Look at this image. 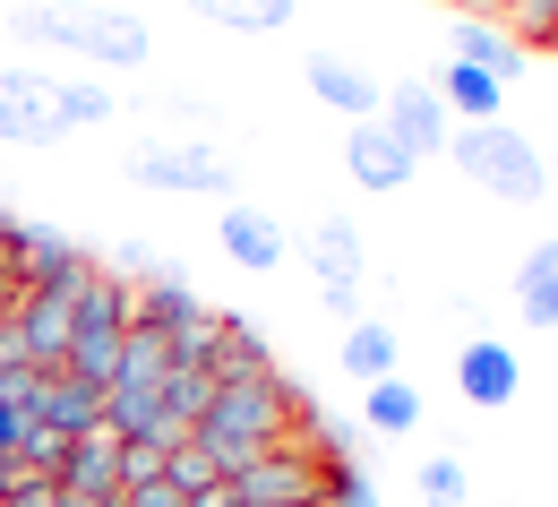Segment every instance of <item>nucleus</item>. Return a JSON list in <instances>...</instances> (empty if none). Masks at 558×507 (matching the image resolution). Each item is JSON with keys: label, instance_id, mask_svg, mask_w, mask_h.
I'll return each mask as SVG.
<instances>
[{"label": "nucleus", "instance_id": "1", "mask_svg": "<svg viewBox=\"0 0 558 507\" xmlns=\"http://www.w3.org/2000/svg\"><path fill=\"white\" fill-rule=\"evenodd\" d=\"M310 396L292 387V378H241V387H215V405H207V422H198V456H207L215 473L232 482L250 456H267L276 438H310Z\"/></svg>", "mask_w": 558, "mask_h": 507}, {"label": "nucleus", "instance_id": "2", "mask_svg": "<svg viewBox=\"0 0 558 507\" xmlns=\"http://www.w3.org/2000/svg\"><path fill=\"white\" fill-rule=\"evenodd\" d=\"M17 35L26 44H61L77 61H95V70H146V52H155L146 17L104 9V0H35V9H17Z\"/></svg>", "mask_w": 558, "mask_h": 507}, {"label": "nucleus", "instance_id": "3", "mask_svg": "<svg viewBox=\"0 0 558 507\" xmlns=\"http://www.w3.org/2000/svg\"><path fill=\"white\" fill-rule=\"evenodd\" d=\"M447 155H456L464 181H482L489 198H507V207H533L550 190V155L524 138V130H507V121H464L447 138Z\"/></svg>", "mask_w": 558, "mask_h": 507}, {"label": "nucleus", "instance_id": "4", "mask_svg": "<svg viewBox=\"0 0 558 507\" xmlns=\"http://www.w3.org/2000/svg\"><path fill=\"white\" fill-rule=\"evenodd\" d=\"M232 491H241V507H318L327 456H318L310 438H276L267 456H250V464L232 473Z\"/></svg>", "mask_w": 558, "mask_h": 507}, {"label": "nucleus", "instance_id": "5", "mask_svg": "<svg viewBox=\"0 0 558 507\" xmlns=\"http://www.w3.org/2000/svg\"><path fill=\"white\" fill-rule=\"evenodd\" d=\"M130 181H146V190H190V198H215V190H232V164H223L207 138H146V146H130Z\"/></svg>", "mask_w": 558, "mask_h": 507}, {"label": "nucleus", "instance_id": "6", "mask_svg": "<svg viewBox=\"0 0 558 507\" xmlns=\"http://www.w3.org/2000/svg\"><path fill=\"white\" fill-rule=\"evenodd\" d=\"M310 276L327 292L336 318H361V276H369V250H361V224L352 216H327L318 241H310Z\"/></svg>", "mask_w": 558, "mask_h": 507}, {"label": "nucleus", "instance_id": "7", "mask_svg": "<svg viewBox=\"0 0 558 507\" xmlns=\"http://www.w3.org/2000/svg\"><path fill=\"white\" fill-rule=\"evenodd\" d=\"M52 138H70V121L52 104V77L0 70V146H52Z\"/></svg>", "mask_w": 558, "mask_h": 507}, {"label": "nucleus", "instance_id": "8", "mask_svg": "<svg viewBox=\"0 0 558 507\" xmlns=\"http://www.w3.org/2000/svg\"><path fill=\"white\" fill-rule=\"evenodd\" d=\"M387 138L404 146L413 164H429V155H447V138H456V121H447V104H438V86H429V77H404V86H396V104H387Z\"/></svg>", "mask_w": 558, "mask_h": 507}, {"label": "nucleus", "instance_id": "9", "mask_svg": "<svg viewBox=\"0 0 558 507\" xmlns=\"http://www.w3.org/2000/svg\"><path fill=\"white\" fill-rule=\"evenodd\" d=\"M456 378H464V405H515V387H524V370H515V345H498V336H473L464 353H456Z\"/></svg>", "mask_w": 558, "mask_h": 507}, {"label": "nucleus", "instance_id": "10", "mask_svg": "<svg viewBox=\"0 0 558 507\" xmlns=\"http://www.w3.org/2000/svg\"><path fill=\"white\" fill-rule=\"evenodd\" d=\"M26 413H35V422H52L61 438H86V431H104V387H86V378H70V370H44Z\"/></svg>", "mask_w": 558, "mask_h": 507}, {"label": "nucleus", "instance_id": "11", "mask_svg": "<svg viewBox=\"0 0 558 507\" xmlns=\"http://www.w3.org/2000/svg\"><path fill=\"white\" fill-rule=\"evenodd\" d=\"M344 172L361 181V190H404L421 164L404 155V146L387 138V121H352V138H344Z\"/></svg>", "mask_w": 558, "mask_h": 507}, {"label": "nucleus", "instance_id": "12", "mask_svg": "<svg viewBox=\"0 0 558 507\" xmlns=\"http://www.w3.org/2000/svg\"><path fill=\"white\" fill-rule=\"evenodd\" d=\"M61 491H77V499H95V507H112V499H121V438H112V431L70 438V456H61Z\"/></svg>", "mask_w": 558, "mask_h": 507}, {"label": "nucleus", "instance_id": "13", "mask_svg": "<svg viewBox=\"0 0 558 507\" xmlns=\"http://www.w3.org/2000/svg\"><path fill=\"white\" fill-rule=\"evenodd\" d=\"M301 70H310V86H318V104H336V112H352V121H378V104H387V95H378V77L361 70V61H344V52H327V44H318Z\"/></svg>", "mask_w": 558, "mask_h": 507}, {"label": "nucleus", "instance_id": "14", "mask_svg": "<svg viewBox=\"0 0 558 507\" xmlns=\"http://www.w3.org/2000/svg\"><path fill=\"white\" fill-rule=\"evenodd\" d=\"M207 378H215V387H241V378H276V362H267V336H258V318L223 310V327H215V353H207Z\"/></svg>", "mask_w": 558, "mask_h": 507}, {"label": "nucleus", "instance_id": "15", "mask_svg": "<svg viewBox=\"0 0 558 507\" xmlns=\"http://www.w3.org/2000/svg\"><path fill=\"white\" fill-rule=\"evenodd\" d=\"M198 310H207V301L181 285L172 267H155V276H146V285L130 292V327H146V336H181V327H190Z\"/></svg>", "mask_w": 558, "mask_h": 507}, {"label": "nucleus", "instance_id": "16", "mask_svg": "<svg viewBox=\"0 0 558 507\" xmlns=\"http://www.w3.org/2000/svg\"><path fill=\"white\" fill-rule=\"evenodd\" d=\"M456 61H464V70H482V77H498V86H515V77H533V52H524L515 35H498V26H482V17H464V26H456Z\"/></svg>", "mask_w": 558, "mask_h": 507}, {"label": "nucleus", "instance_id": "17", "mask_svg": "<svg viewBox=\"0 0 558 507\" xmlns=\"http://www.w3.org/2000/svg\"><path fill=\"white\" fill-rule=\"evenodd\" d=\"M223 250H232L241 267L267 276V267L283 258V224L267 216V207H250V198H223Z\"/></svg>", "mask_w": 558, "mask_h": 507}, {"label": "nucleus", "instance_id": "18", "mask_svg": "<svg viewBox=\"0 0 558 507\" xmlns=\"http://www.w3.org/2000/svg\"><path fill=\"white\" fill-rule=\"evenodd\" d=\"M70 336H130V285H112V276L95 267L70 301Z\"/></svg>", "mask_w": 558, "mask_h": 507}, {"label": "nucleus", "instance_id": "19", "mask_svg": "<svg viewBox=\"0 0 558 507\" xmlns=\"http://www.w3.org/2000/svg\"><path fill=\"white\" fill-rule=\"evenodd\" d=\"M344 370L361 378V387L396 378V327H387V318H352L344 327Z\"/></svg>", "mask_w": 558, "mask_h": 507}, {"label": "nucleus", "instance_id": "20", "mask_svg": "<svg viewBox=\"0 0 558 507\" xmlns=\"http://www.w3.org/2000/svg\"><path fill=\"white\" fill-rule=\"evenodd\" d=\"M515 301H524L533 327H558V250L550 241H533V258L515 267Z\"/></svg>", "mask_w": 558, "mask_h": 507}, {"label": "nucleus", "instance_id": "21", "mask_svg": "<svg viewBox=\"0 0 558 507\" xmlns=\"http://www.w3.org/2000/svg\"><path fill=\"white\" fill-rule=\"evenodd\" d=\"M438 104L447 112H464V121H498V104H507V86L482 70H464V61H447V77H438Z\"/></svg>", "mask_w": 558, "mask_h": 507}, {"label": "nucleus", "instance_id": "22", "mask_svg": "<svg viewBox=\"0 0 558 507\" xmlns=\"http://www.w3.org/2000/svg\"><path fill=\"white\" fill-rule=\"evenodd\" d=\"M361 431H421V387H404V378H378L369 396H361Z\"/></svg>", "mask_w": 558, "mask_h": 507}, {"label": "nucleus", "instance_id": "23", "mask_svg": "<svg viewBox=\"0 0 558 507\" xmlns=\"http://www.w3.org/2000/svg\"><path fill=\"white\" fill-rule=\"evenodd\" d=\"M163 422V387H104V431L112 438H146Z\"/></svg>", "mask_w": 558, "mask_h": 507}, {"label": "nucleus", "instance_id": "24", "mask_svg": "<svg viewBox=\"0 0 558 507\" xmlns=\"http://www.w3.org/2000/svg\"><path fill=\"white\" fill-rule=\"evenodd\" d=\"M163 378H172V345L146 336V327H130V336H121V370H112V387H163Z\"/></svg>", "mask_w": 558, "mask_h": 507}, {"label": "nucleus", "instance_id": "25", "mask_svg": "<svg viewBox=\"0 0 558 507\" xmlns=\"http://www.w3.org/2000/svg\"><path fill=\"white\" fill-rule=\"evenodd\" d=\"M198 17H215V26H232V35H276V26H292V0H190Z\"/></svg>", "mask_w": 558, "mask_h": 507}, {"label": "nucleus", "instance_id": "26", "mask_svg": "<svg viewBox=\"0 0 558 507\" xmlns=\"http://www.w3.org/2000/svg\"><path fill=\"white\" fill-rule=\"evenodd\" d=\"M310 447H318L327 464H369V431H361V413H310Z\"/></svg>", "mask_w": 558, "mask_h": 507}, {"label": "nucleus", "instance_id": "27", "mask_svg": "<svg viewBox=\"0 0 558 507\" xmlns=\"http://www.w3.org/2000/svg\"><path fill=\"white\" fill-rule=\"evenodd\" d=\"M52 104H61V121H70V130L112 121V112H121V95H112L104 77H52Z\"/></svg>", "mask_w": 558, "mask_h": 507}, {"label": "nucleus", "instance_id": "28", "mask_svg": "<svg viewBox=\"0 0 558 507\" xmlns=\"http://www.w3.org/2000/svg\"><path fill=\"white\" fill-rule=\"evenodd\" d=\"M207 405H215V378H207V370H172V378H163V413H172L181 431H198Z\"/></svg>", "mask_w": 558, "mask_h": 507}, {"label": "nucleus", "instance_id": "29", "mask_svg": "<svg viewBox=\"0 0 558 507\" xmlns=\"http://www.w3.org/2000/svg\"><path fill=\"white\" fill-rule=\"evenodd\" d=\"M421 507H464V456H429L421 464Z\"/></svg>", "mask_w": 558, "mask_h": 507}, {"label": "nucleus", "instance_id": "30", "mask_svg": "<svg viewBox=\"0 0 558 507\" xmlns=\"http://www.w3.org/2000/svg\"><path fill=\"white\" fill-rule=\"evenodd\" d=\"M163 473H172V482H181V499H190V491H207V482H223V473H215L207 456H198V438H190V447H181V456H163Z\"/></svg>", "mask_w": 558, "mask_h": 507}, {"label": "nucleus", "instance_id": "31", "mask_svg": "<svg viewBox=\"0 0 558 507\" xmlns=\"http://www.w3.org/2000/svg\"><path fill=\"white\" fill-rule=\"evenodd\" d=\"M155 112L172 121V138H198V130H207V121H215V112H207V104H198V95H163Z\"/></svg>", "mask_w": 558, "mask_h": 507}, {"label": "nucleus", "instance_id": "32", "mask_svg": "<svg viewBox=\"0 0 558 507\" xmlns=\"http://www.w3.org/2000/svg\"><path fill=\"white\" fill-rule=\"evenodd\" d=\"M35 378H44V370L0 362V413H26V405H35Z\"/></svg>", "mask_w": 558, "mask_h": 507}, {"label": "nucleus", "instance_id": "33", "mask_svg": "<svg viewBox=\"0 0 558 507\" xmlns=\"http://www.w3.org/2000/svg\"><path fill=\"white\" fill-rule=\"evenodd\" d=\"M121 507H181V482H172V473H146V482L121 491Z\"/></svg>", "mask_w": 558, "mask_h": 507}, {"label": "nucleus", "instance_id": "34", "mask_svg": "<svg viewBox=\"0 0 558 507\" xmlns=\"http://www.w3.org/2000/svg\"><path fill=\"white\" fill-rule=\"evenodd\" d=\"M0 507H61V482H44V473H26V482H17V491H9Z\"/></svg>", "mask_w": 558, "mask_h": 507}, {"label": "nucleus", "instance_id": "35", "mask_svg": "<svg viewBox=\"0 0 558 507\" xmlns=\"http://www.w3.org/2000/svg\"><path fill=\"white\" fill-rule=\"evenodd\" d=\"M181 507H241V491H232V482H207V491H190Z\"/></svg>", "mask_w": 558, "mask_h": 507}, {"label": "nucleus", "instance_id": "36", "mask_svg": "<svg viewBox=\"0 0 558 507\" xmlns=\"http://www.w3.org/2000/svg\"><path fill=\"white\" fill-rule=\"evenodd\" d=\"M17 422H26V413H0V456L17 447Z\"/></svg>", "mask_w": 558, "mask_h": 507}, {"label": "nucleus", "instance_id": "37", "mask_svg": "<svg viewBox=\"0 0 558 507\" xmlns=\"http://www.w3.org/2000/svg\"><path fill=\"white\" fill-rule=\"evenodd\" d=\"M9 310H17V285H9V276H0V327H9Z\"/></svg>", "mask_w": 558, "mask_h": 507}, {"label": "nucleus", "instance_id": "38", "mask_svg": "<svg viewBox=\"0 0 558 507\" xmlns=\"http://www.w3.org/2000/svg\"><path fill=\"white\" fill-rule=\"evenodd\" d=\"M9 491H17V473H9V456H0V499H9Z\"/></svg>", "mask_w": 558, "mask_h": 507}, {"label": "nucleus", "instance_id": "39", "mask_svg": "<svg viewBox=\"0 0 558 507\" xmlns=\"http://www.w3.org/2000/svg\"><path fill=\"white\" fill-rule=\"evenodd\" d=\"M550 44H558V0H550Z\"/></svg>", "mask_w": 558, "mask_h": 507}, {"label": "nucleus", "instance_id": "40", "mask_svg": "<svg viewBox=\"0 0 558 507\" xmlns=\"http://www.w3.org/2000/svg\"><path fill=\"white\" fill-rule=\"evenodd\" d=\"M550 190H558V155H550Z\"/></svg>", "mask_w": 558, "mask_h": 507}, {"label": "nucleus", "instance_id": "41", "mask_svg": "<svg viewBox=\"0 0 558 507\" xmlns=\"http://www.w3.org/2000/svg\"><path fill=\"white\" fill-rule=\"evenodd\" d=\"M482 9H507V0H482Z\"/></svg>", "mask_w": 558, "mask_h": 507}, {"label": "nucleus", "instance_id": "42", "mask_svg": "<svg viewBox=\"0 0 558 507\" xmlns=\"http://www.w3.org/2000/svg\"><path fill=\"white\" fill-rule=\"evenodd\" d=\"M17 9H35V0H17Z\"/></svg>", "mask_w": 558, "mask_h": 507}, {"label": "nucleus", "instance_id": "43", "mask_svg": "<svg viewBox=\"0 0 558 507\" xmlns=\"http://www.w3.org/2000/svg\"><path fill=\"white\" fill-rule=\"evenodd\" d=\"M112 507H121V499H112Z\"/></svg>", "mask_w": 558, "mask_h": 507}]
</instances>
